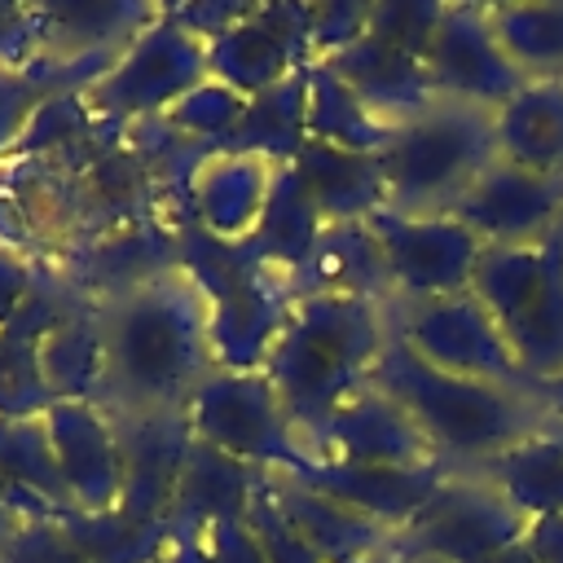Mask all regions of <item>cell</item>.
<instances>
[{
    "instance_id": "cell-1",
    "label": "cell",
    "mask_w": 563,
    "mask_h": 563,
    "mask_svg": "<svg viewBox=\"0 0 563 563\" xmlns=\"http://www.w3.org/2000/svg\"><path fill=\"white\" fill-rule=\"evenodd\" d=\"M207 299L185 268L132 286L101 303L106 396L114 418L185 413L198 383L216 369L207 339Z\"/></svg>"
},
{
    "instance_id": "cell-2",
    "label": "cell",
    "mask_w": 563,
    "mask_h": 563,
    "mask_svg": "<svg viewBox=\"0 0 563 563\" xmlns=\"http://www.w3.org/2000/svg\"><path fill=\"white\" fill-rule=\"evenodd\" d=\"M114 132L79 92L48 97L0 154V246L57 273L84 242V172Z\"/></svg>"
},
{
    "instance_id": "cell-3",
    "label": "cell",
    "mask_w": 563,
    "mask_h": 563,
    "mask_svg": "<svg viewBox=\"0 0 563 563\" xmlns=\"http://www.w3.org/2000/svg\"><path fill=\"white\" fill-rule=\"evenodd\" d=\"M387 339H391L387 303L356 295L295 299L260 374L277 391L299 440H308L343 400L369 387Z\"/></svg>"
},
{
    "instance_id": "cell-4",
    "label": "cell",
    "mask_w": 563,
    "mask_h": 563,
    "mask_svg": "<svg viewBox=\"0 0 563 563\" xmlns=\"http://www.w3.org/2000/svg\"><path fill=\"white\" fill-rule=\"evenodd\" d=\"M369 383L383 387L413 418V427L453 471H475L497 453L515 449L519 440L545 431L550 422L537 391L444 374L413 356L396 334L387 339Z\"/></svg>"
},
{
    "instance_id": "cell-5",
    "label": "cell",
    "mask_w": 563,
    "mask_h": 563,
    "mask_svg": "<svg viewBox=\"0 0 563 563\" xmlns=\"http://www.w3.org/2000/svg\"><path fill=\"white\" fill-rule=\"evenodd\" d=\"M180 268L207 299V339L216 369L260 374L299 299L295 282L282 268L264 264L246 242H220L194 220L180 224Z\"/></svg>"
},
{
    "instance_id": "cell-6",
    "label": "cell",
    "mask_w": 563,
    "mask_h": 563,
    "mask_svg": "<svg viewBox=\"0 0 563 563\" xmlns=\"http://www.w3.org/2000/svg\"><path fill=\"white\" fill-rule=\"evenodd\" d=\"M374 158L391 211L453 216V207L471 194V185L497 163L493 110L435 101L422 114L396 123Z\"/></svg>"
},
{
    "instance_id": "cell-7",
    "label": "cell",
    "mask_w": 563,
    "mask_h": 563,
    "mask_svg": "<svg viewBox=\"0 0 563 563\" xmlns=\"http://www.w3.org/2000/svg\"><path fill=\"white\" fill-rule=\"evenodd\" d=\"M471 295L532 383L563 374V224L528 246H484Z\"/></svg>"
},
{
    "instance_id": "cell-8",
    "label": "cell",
    "mask_w": 563,
    "mask_h": 563,
    "mask_svg": "<svg viewBox=\"0 0 563 563\" xmlns=\"http://www.w3.org/2000/svg\"><path fill=\"white\" fill-rule=\"evenodd\" d=\"M444 4L435 0H369L365 31L325 57V66L387 123H405L435 106L427 75V53L435 40Z\"/></svg>"
},
{
    "instance_id": "cell-9",
    "label": "cell",
    "mask_w": 563,
    "mask_h": 563,
    "mask_svg": "<svg viewBox=\"0 0 563 563\" xmlns=\"http://www.w3.org/2000/svg\"><path fill=\"white\" fill-rule=\"evenodd\" d=\"M207 79V40H198L194 31L172 22L167 9H158V18L79 97L97 119L132 128L145 119H167V110H176Z\"/></svg>"
},
{
    "instance_id": "cell-10",
    "label": "cell",
    "mask_w": 563,
    "mask_h": 563,
    "mask_svg": "<svg viewBox=\"0 0 563 563\" xmlns=\"http://www.w3.org/2000/svg\"><path fill=\"white\" fill-rule=\"evenodd\" d=\"M185 422L202 444L229 453L251 471L299 475L317 466L264 374L211 369L185 405Z\"/></svg>"
},
{
    "instance_id": "cell-11",
    "label": "cell",
    "mask_w": 563,
    "mask_h": 563,
    "mask_svg": "<svg viewBox=\"0 0 563 563\" xmlns=\"http://www.w3.org/2000/svg\"><path fill=\"white\" fill-rule=\"evenodd\" d=\"M528 519L475 471H453L391 537V550L440 563H484L523 541Z\"/></svg>"
},
{
    "instance_id": "cell-12",
    "label": "cell",
    "mask_w": 563,
    "mask_h": 563,
    "mask_svg": "<svg viewBox=\"0 0 563 563\" xmlns=\"http://www.w3.org/2000/svg\"><path fill=\"white\" fill-rule=\"evenodd\" d=\"M387 317L391 334L427 365L515 391H537V383L523 374L510 343L501 339L497 321L471 290L444 299H400L387 308Z\"/></svg>"
},
{
    "instance_id": "cell-13",
    "label": "cell",
    "mask_w": 563,
    "mask_h": 563,
    "mask_svg": "<svg viewBox=\"0 0 563 563\" xmlns=\"http://www.w3.org/2000/svg\"><path fill=\"white\" fill-rule=\"evenodd\" d=\"M365 224L387 260L396 303L471 290L484 246L457 216H400L391 207H378Z\"/></svg>"
},
{
    "instance_id": "cell-14",
    "label": "cell",
    "mask_w": 563,
    "mask_h": 563,
    "mask_svg": "<svg viewBox=\"0 0 563 563\" xmlns=\"http://www.w3.org/2000/svg\"><path fill=\"white\" fill-rule=\"evenodd\" d=\"M211 79L229 84L246 101L312 66V4L255 0L224 35L207 44Z\"/></svg>"
},
{
    "instance_id": "cell-15",
    "label": "cell",
    "mask_w": 563,
    "mask_h": 563,
    "mask_svg": "<svg viewBox=\"0 0 563 563\" xmlns=\"http://www.w3.org/2000/svg\"><path fill=\"white\" fill-rule=\"evenodd\" d=\"M308 457L317 466H387V471H418L444 462L427 435L413 427V418L383 391V387H361L352 400H343L308 440ZM449 466V462H444Z\"/></svg>"
},
{
    "instance_id": "cell-16",
    "label": "cell",
    "mask_w": 563,
    "mask_h": 563,
    "mask_svg": "<svg viewBox=\"0 0 563 563\" xmlns=\"http://www.w3.org/2000/svg\"><path fill=\"white\" fill-rule=\"evenodd\" d=\"M427 75L435 88V101H462L479 110L506 106L528 79L510 66L501 53L484 4L475 0H449L427 53Z\"/></svg>"
},
{
    "instance_id": "cell-17",
    "label": "cell",
    "mask_w": 563,
    "mask_h": 563,
    "mask_svg": "<svg viewBox=\"0 0 563 563\" xmlns=\"http://www.w3.org/2000/svg\"><path fill=\"white\" fill-rule=\"evenodd\" d=\"M48 449L79 515H110L123 501V444L119 422L92 400H53L44 413Z\"/></svg>"
},
{
    "instance_id": "cell-18",
    "label": "cell",
    "mask_w": 563,
    "mask_h": 563,
    "mask_svg": "<svg viewBox=\"0 0 563 563\" xmlns=\"http://www.w3.org/2000/svg\"><path fill=\"white\" fill-rule=\"evenodd\" d=\"M453 216L479 238V246H528L563 224V176H532L510 163H493Z\"/></svg>"
},
{
    "instance_id": "cell-19",
    "label": "cell",
    "mask_w": 563,
    "mask_h": 563,
    "mask_svg": "<svg viewBox=\"0 0 563 563\" xmlns=\"http://www.w3.org/2000/svg\"><path fill=\"white\" fill-rule=\"evenodd\" d=\"M114 422H119V444H123V501L114 506V515L132 528H167V510H172L185 453L194 440L189 422L185 413L114 418Z\"/></svg>"
},
{
    "instance_id": "cell-20",
    "label": "cell",
    "mask_w": 563,
    "mask_h": 563,
    "mask_svg": "<svg viewBox=\"0 0 563 563\" xmlns=\"http://www.w3.org/2000/svg\"><path fill=\"white\" fill-rule=\"evenodd\" d=\"M180 268V224L176 220H150L132 224L123 233H106L88 246H79L57 277L70 282L84 299L106 303L132 286H145L163 273Z\"/></svg>"
},
{
    "instance_id": "cell-21",
    "label": "cell",
    "mask_w": 563,
    "mask_h": 563,
    "mask_svg": "<svg viewBox=\"0 0 563 563\" xmlns=\"http://www.w3.org/2000/svg\"><path fill=\"white\" fill-rule=\"evenodd\" d=\"M75 299L79 290L70 282L35 264V286L0 334V418H40L53 405L40 369V343Z\"/></svg>"
},
{
    "instance_id": "cell-22",
    "label": "cell",
    "mask_w": 563,
    "mask_h": 563,
    "mask_svg": "<svg viewBox=\"0 0 563 563\" xmlns=\"http://www.w3.org/2000/svg\"><path fill=\"white\" fill-rule=\"evenodd\" d=\"M282 163L260 154H211L189 180V220L220 242H246L264 216Z\"/></svg>"
},
{
    "instance_id": "cell-23",
    "label": "cell",
    "mask_w": 563,
    "mask_h": 563,
    "mask_svg": "<svg viewBox=\"0 0 563 563\" xmlns=\"http://www.w3.org/2000/svg\"><path fill=\"white\" fill-rule=\"evenodd\" d=\"M273 501L282 506V515L290 519V528L303 537V545L321 559V563H365L374 554H383L396 537V528L282 475V471H264Z\"/></svg>"
},
{
    "instance_id": "cell-24",
    "label": "cell",
    "mask_w": 563,
    "mask_h": 563,
    "mask_svg": "<svg viewBox=\"0 0 563 563\" xmlns=\"http://www.w3.org/2000/svg\"><path fill=\"white\" fill-rule=\"evenodd\" d=\"M449 475H453V466H444V462L418 466V471L339 466V462H330V466H308V471H299L290 479H299V484H308V488H317V493H325V497H334V501L387 523V528H400Z\"/></svg>"
},
{
    "instance_id": "cell-25",
    "label": "cell",
    "mask_w": 563,
    "mask_h": 563,
    "mask_svg": "<svg viewBox=\"0 0 563 563\" xmlns=\"http://www.w3.org/2000/svg\"><path fill=\"white\" fill-rule=\"evenodd\" d=\"M497 163L532 176H563V79H532L493 110Z\"/></svg>"
},
{
    "instance_id": "cell-26",
    "label": "cell",
    "mask_w": 563,
    "mask_h": 563,
    "mask_svg": "<svg viewBox=\"0 0 563 563\" xmlns=\"http://www.w3.org/2000/svg\"><path fill=\"white\" fill-rule=\"evenodd\" d=\"M299 295H356V299H374V303H396L391 290V273L387 260L378 251V238L369 233L365 220H347V224H325L299 282Z\"/></svg>"
},
{
    "instance_id": "cell-27",
    "label": "cell",
    "mask_w": 563,
    "mask_h": 563,
    "mask_svg": "<svg viewBox=\"0 0 563 563\" xmlns=\"http://www.w3.org/2000/svg\"><path fill=\"white\" fill-rule=\"evenodd\" d=\"M255 475L260 471L233 462L229 453H220V449H211L194 435L189 453H185L176 497H172V510H167L172 537L176 532H202V528H216V523H229V519H246Z\"/></svg>"
},
{
    "instance_id": "cell-28",
    "label": "cell",
    "mask_w": 563,
    "mask_h": 563,
    "mask_svg": "<svg viewBox=\"0 0 563 563\" xmlns=\"http://www.w3.org/2000/svg\"><path fill=\"white\" fill-rule=\"evenodd\" d=\"M40 369L53 400H92L106 396V330H101V303L75 299L57 325L40 343Z\"/></svg>"
},
{
    "instance_id": "cell-29",
    "label": "cell",
    "mask_w": 563,
    "mask_h": 563,
    "mask_svg": "<svg viewBox=\"0 0 563 563\" xmlns=\"http://www.w3.org/2000/svg\"><path fill=\"white\" fill-rule=\"evenodd\" d=\"M295 172H299V180H303V189H308V198L325 224L369 220L378 207H387V189H383V172H378L374 154L303 141Z\"/></svg>"
},
{
    "instance_id": "cell-30",
    "label": "cell",
    "mask_w": 563,
    "mask_h": 563,
    "mask_svg": "<svg viewBox=\"0 0 563 563\" xmlns=\"http://www.w3.org/2000/svg\"><path fill=\"white\" fill-rule=\"evenodd\" d=\"M308 141V70L273 84L268 92L251 97L238 128L220 141L216 154H260L268 163H295Z\"/></svg>"
},
{
    "instance_id": "cell-31",
    "label": "cell",
    "mask_w": 563,
    "mask_h": 563,
    "mask_svg": "<svg viewBox=\"0 0 563 563\" xmlns=\"http://www.w3.org/2000/svg\"><path fill=\"white\" fill-rule=\"evenodd\" d=\"M321 229H325L321 211L312 207V198H308L295 163H286V167H277V180H273L268 202H264V216H260L255 233L246 238V246L264 264L282 268L290 282H299V273H303V264H308Z\"/></svg>"
},
{
    "instance_id": "cell-32",
    "label": "cell",
    "mask_w": 563,
    "mask_h": 563,
    "mask_svg": "<svg viewBox=\"0 0 563 563\" xmlns=\"http://www.w3.org/2000/svg\"><path fill=\"white\" fill-rule=\"evenodd\" d=\"M475 475L488 479L523 519L563 515V444L550 431L519 440L515 449L475 466Z\"/></svg>"
},
{
    "instance_id": "cell-33",
    "label": "cell",
    "mask_w": 563,
    "mask_h": 563,
    "mask_svg": "<svg viewBox=\"0 0 563 563\" xmlns=\"http://www.w3.org/2000/svg\"><path fill=\"white\" fill-rule=\"evenodd\" d=\"M488 26L510 66L532 79H563V0L484 4Z\"/></svg>"
},
{
    "instance_id": "cell-34",
    "label": "cell",
    "mask_w": 563,
    "mask_h": 563,
    "mask_svg": "<svg viewBox=\"0 0 563 563\" xmlns=\"http://www.w3.org/2000/svg\"><path fill=\"white\" fill-rule=\"evenodd\" d=\"M391 128L325 66H308V141L334 145V150H356V154H378Z\"/></svg>"
},
{
    "instance_id": "cell-35",
    "label": "cell",
    "mask_w": 563,
    "mask_h": 563,
    "mask_svg": "<svg viewBox=\"0 0 563 563\" xmlns=\"http://www.w3.org/2000/svg\"><path fill=\"white\" fill-rule=\"evenodd\" d=\"M0 479L48 510H70V497L62 488L44 418H0Z\"/></svg>"
},
{
    "instance_id": "cell-36",
    "label": "cell",
    "mask_w": 563,
    "mask_h": 563,
    "mask_svg": "<svg viewBox=\"0 0 563 563\" xmlns=\"http://www.w3.org/2000/svg\"><path fill=\"white\" fill-rule=\"evenodd\" d=\"M242 110H246V97H242V92H233V88L220 84V79H207V84H198L176 110H167V123H172L180 136H189V141H198V145H207V150L216 154L220 141L238 128Z\"/></svg>"
},
{
    "instance_id": "cell-37",
    "label": "cell",
    "mask_w": 563,
    "mask_h": 563,
    "mask_svg": "<svg viewBox=\"0 0 563 563\" xmlns=\"http://www.w3.org/2000/svg\"><path fill=\"white\" fill-rule=\"evenodd\" d=\"M57 92H84V88L70 75H53L40 66H0V154L22 136L31 114Z\"/></svg>"
},
{
    "instance_id": "cell-38",
    "label": "cell",
    "mask_w": 563,
    "mask_h": 563,
    "mask_svg": "<svg viewBox=\"0 0 563 563\" xmlns=\"http://www.w3.org/2000/svg\"><path fill=\"white\" fill-rule=\"evenodd\" d=\"M246 532L255 537L264 563H321L303 537L290 528V519L282 515V506L273 501V488H268V475L260 471L255 475V488H251V501H246Z\"/></svg>"
},
{
    "instance_id": "cell-39",
    "label": "cell",
    "mask_w": 563,
    "mask_h": 563,
    "mask_svg": "<svg viewBox=\"0 0 563 563\" xmlns=\"http://www.w3.org/2000/svg\"><path fill=\"white\" fill-rule=\"evenodd\" d=\"M0 563H88V559L70 545V537L57 528V519L44 515V519H26L13 532V541L0 554Z\"/></svg>"
},
{
    "instance_id": "cell-40",
    "label": "cell",
    "mask_w": 563,
    "mask_h": 563,
    "mask_svg": "<svg viewBox=\"0 0 563 563\" xmlns=\"http://www.w3.org/2000/svg\"><path fill=\"white\" fill-rule=\"evenodd\" d=\"M40 48V4L0 0V66H31Z\"/></svg>"
},
{
    "instance_id": "cell-41",
    "label": "cell",
    "mask_w": 563,
    "mask_h": 563,
    "mask_svg": "<svg viewBox=\"0 0 563 563\" xmlns=\"http://www.w3.org/2000/svg\"><path fill=\"white\" fill-rule=\"evenodd\" d=\"M31 286H35V264L22 260L18 251L0 246V334H4V325L18 317V308H22V299L31 295Z\"/></svg>"
},
{
    "instance_id": "cell-42",
    "label": "cell",
    "mask_w": 563,
    "mask_h": 563,
    "mask_svg": "<svg viewBox=\"0 0 563 563\" xmlns=\"http://www.w3.org/2000/svg\"><path fill=\"white\" fill-rule=\"evenodd\" d=\"M523 545L537 554V563H563V515H541V519H528Z\"/></svg>"
},
{
    "instance_id": "cell-43",
    "label": "cell",
    "mask_w": 563,
    "mask_h": 563,
    "mask_svg": "<svg viewBox=\"0 0 563 563\" xmlns=\"http://www.w3.org/2000/svg\"><path fill=\"white\" fill-rule=\"evenodd\" d=\"M537 396H541V405H545V413H550L554 422H563V374H554V378H545V383H537Z\"/></svg>"
},
{
    "instance_id": "cell-44",
    "label": "cell",
    "mask_w": 563,
    "mask_h": 563,
    "mask_svg": "<svg viewBox=\"0 0 563 563\" xmlns=\"http://www.w3.org/2000/svg\"><path fill=\"white\" fill-rule=\"evenodd\" d=\"M484 563H537V554H532L523 541H515V545H506L501 554H493V559H484Z\"/></svg>"
},
{
    "instance_id": "cell-45",
    "label": "cell",
    "mask_w": 563,
    "mask_h": 563,
    "mask_svg": "<svg viewBox=\"0 0 563 563\" xmlns=\"http://www.w3.org/2000/svg\"><path fill=\"white\" fill-rule=\"evenodd\" d=\"M365 563H405V559H400V554H396V550H391V545H387V550H383V554H374V559H365Z\"/></svg>"
},
{
    "instance_id": "cell-46",
    "label": "cell",
    "mask_w": 563,
    "mask_h": 563,
    "mask_svg": "<svg viewBox=\"0 0 563 563\" xmlns=\"http://www.w3.org/2000/svg\"><path fill=\"white\" fill-rule=\"evenodd\" d=\"M545 431H550V435L563 444V422H554V418H550V422H545Z\"/></svg>"
},
{
    "instance_id": "cell-47",
    "label": "cell",
    "mask_w": 563,
    "mask_h": 563,
    "mask_svg": "<svg viewBox=\"0 0 563 563\" xmlns=\"http://www.w3.org/2000/svg\"><path fill=\"white\" fill-rule=\"evenodd\" d=\"M409 563H440V559H409Z\"/></svg>"
}]
</instances>
